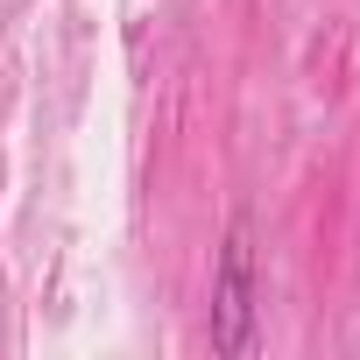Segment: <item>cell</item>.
I'll list each match as a JSON object with an SVG mask.
<instances>
[{"mask_svg":"<svg viewBox=\"0 0 360 360\" xmlns=\"http://www.w3.org/2000/svg\"><path fill=\"white\" fill-rule=\"evenodd\" d=\"M212 353H255V233L248 219L226 226L219 276H212Z\"/></svg>","mask_w":360,"mask_h":360,"instance_id":"cell-1","label":"cell"}]
</instances>
